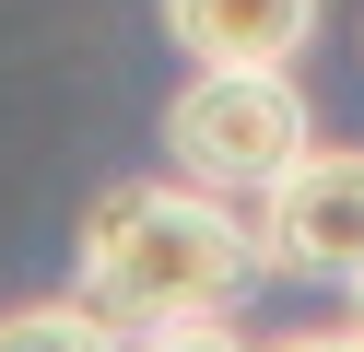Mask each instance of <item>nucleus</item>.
<instances>
[{
    "mask_svg": "<svg viewBox=\"0 0 364 352\" xmlns=\"http://www.w3.org/2000/svg\"><path fill=\"white\" fill-rule=\"evenodd\" d=\"M259 223L188 176H129L82 211V305L118 329H223V305L259 282Z\"/></svg>",
    "mask_w": 364,
    "mask_h": 352,
    "instance_id": "nucleus-1",
    "label": "nucleus"
},
{
    "mask_svg": "<svg viewBox=\"0 0 364 352\" xmlns=\"http://www.w3.org/2000/svg\"><path fill=\"white\" fill-rule=\"evenodd\" d=\"M165 153L212 200H270L317 153V117L294 94V70H188L176 106H165Z\"/></svg>",
    "mask_w": 364,
    "mask_h": 352,
    "instance_id": "nucleus-2",
    "label": "nucleus"
},
{
    "mask_svg": "<svg viewBox=\"0 0 364 352\" xmlns=\"http://www.w3.org/2000/svg\"><path fill=\"white\" fill-rule=\"evenodd\" d=\"M259 258L294 270V282L364 294V153H329V141H317V153L259 200Z\"/></svg>",
    "mask_w": 364,
    "mask_h": 352,
    "instance_id": "nucleus-3",
    "label": "nucleus"
},
{
    "mask_svg": "<svg viewBox=\"0 0 364 352\" xmlns=\"http://www.w3.org/2000/svg\"><path fill=\"white\" fill-rule=\"evenodd\" d=\"M165 36L200 70H294V47L317 36V0H165Z\"/></svg>",
    "mask_w": 364,
    "mask_h": 352,
    "instance_id": "nucleus-4",
    "label": "nucleus"
},
{
    "mask_svg": "<svg viewBox=\"0 0 364 352\" xmlns=\"http://www.w3.org/2000/svg\"><path fill=\"white\" fill-rule=\"evenodd\" d=\"M0 352H118V317H95L82 294H48L0 317Z\"/></svg>",
    "mask_w": 364,
    "mask_h": 352,
    "instance_id": "nucleus-5",
    "label": "nucleus"
},
{
    "mask_svg": "<svg viewBox=\"0 0 364 352\" xmlns=\"http://www.w3.org/2000/svg\"><path fill=\"white\" fill-rule=\"evenodd\" d=\"M129 352H247L235 329H153V341H129Z\"/></svg>",
    "mask_w": 364,
    "mask_h": 352,
    "instance_id": "nucleus-6",
    "label": "nucleus"
},
{
    "mask_svg": "<svg viewBox=\"0 0 364 352\" xmlns=\"http://www.w3.org/2000/svg\"><path fill=\"white\" fill-rule=\"evenodd\" d=\"M270 352H364L353 329H294V341H270Z\"/></svg>",
    "mask_w": 364,
    "mask_h": 352,
    "instance_id": "nucleus-7",
    "label": "nucleus"
},
{
    "mask_svg": "<svg viewBox=\"0 0 364 352\" xmlns=\"http://www.w3.org/2000/svg\"><path fill=\"white\" fill-rule=\"evenodd\" d=\"M353 341H364V294H353Z\"/></svg>",
    "mask_w": 364,
    "mask_h": 352,
    "instance_id": "nucleus-8",
    "label": "nucleus"
}]
</instances>
